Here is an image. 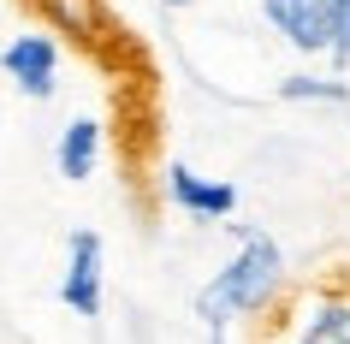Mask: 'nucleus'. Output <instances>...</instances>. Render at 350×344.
Listing matches in <instances>:
<instances>
[{
    "instance_id": "nucleus-1",
    "label": "nucleus",
    "mask_w": 350,
    "mask_h": 344,
    "mask_svg": "<svg viewBox=\"0 0 350 344\" xmlns=\"http://www.w3.org/2000/svg\"><path fill=\"white\" fill-rule=\"evenodd\" d=\"M238 250L202 291H196V321L208 326V344H226V326L232 321H267L285 291H291V273H285V250L261 226H232Z\"/></svg>"
},
{
    "instance_id": "nucleus-2",
    "label": "nucleus",
    "mask_w": 350,
    "mask_h": 344,
    "mask_svg": "<svg viewBox=\"0 0 350 344\" xmlns=\"http://www.w3.org/2000/svg\"><path fill=\"white\" fill-rule=\"evenodd\" d=\"M261 344H350V285H297L267 315Z\"/></svg>"
},
{
    "instance_id": "nucleus-3",
    "label": "nucleus",
    "mask_w": 350,
    "mask_h": 344,
    "mask_svg": "<svg viewBox=\"0 0 350 344\" xmlns=\"http://www.w3.org/2000/svg\"><path fill=\"white\" fill-rule=\"evenodd\" d=\"M59 303L72 308V315H83V321H95L101 303H107V250H101V232H90V226H77V232L66 237Z\"/></svg>"
},
{
    "instance_id": "nucleus-4",
    "label": "nucleus",
    "mask_w": 350,
    "mask_h": 344,
    "mask_svg": "<svg viewBox=\"0 0 350 344\" xmlns=\"http://www.w3.org/2000/svg\"><path fill=\"white\" fill-rule=\"evenodd\" d=\"M0 72L18 95L30 101H48L59 90V42L48 30H18V36L0 48Z\"/></svg>"
},
{
    "instance_id": "nucleus-5",
    "label": "nucleus",
    "mask_w": 350,
    "mask_h": 344,
    "mask_svg": "<svg viewBox=\"0 0 350 344\" xmlns=\"http://www.w3.org/2000/svg\"><path fill=\"white\" fill-rule=\"evenodd\" d=\"M261 12H267V24L285 36V48H297L303 59H327L338 0H261Z\"/></svg>"
},
{
    "instance_id": "nucleus-6",
    "label": "nucleus",
    "mask_w": 350,
    "mask_h": 344,
    "mask_svg": "<svg viewBox=\"0 0 350 344\" xmlns=\"http://www.w3.org/2000/svg\"><path fill=\"white\" fill-rule=\"evenodd\" d=\"M161 184H166V202L178 208V214H190V220H232L238 214V184H226V178H202L190 161H166V172H161Z\"/></svg>"
},
{
    "instance_id": "nucleus-7",
    "label": "nucleus",
    "mask_w": 350,
    "mask_h": 344,
    "mask_svg": "<svg viewBox=\"0 0 350 344\" xmlns=\"http://www.w3.org/2000/svg\"><path fill=\"white\" fill-rule=\"evenodd\" d=\"M101 148H107V131H101V119H90V113H77L72 125L59 131V143H54V166H59V178H90L95 166H101Z\"/></svg>"
},
{
    "instance_id": "nucleus-8",
    "label": "nucleus",
    "mask_w": 350,
    "mask_h": 344,
    "mask_svg": "<svg viewBox=\"0 0 350 344\" xmlns=\"http://www.w3.org/2000/svg\"><path fill=\"white\" fill-rule=\"evenodd\" d=\"M36 6L48 12V24L59 36H72V42H101V30H107V6L101 0H36Z\"/></svg>"
},
{
    "instance_id": "nucleus-9",
    "label": "nucleus",
    "mask_w": 350,
    "mask_h": 344,
    "mask_svg": "<svg viewBox=\"0 0 350 344\" xmlns=\"http://www.w3.org/2000/svg\"><path fill=\"white\" fill-rule=\"evenodd\" d=\"M279 101H309V107H345L350 101V83L345 77H332V72H291V77H279Z\"/></svg>"
},
{
    "instance_id": "nucleus-10",
    "label": "nucleus",
    "mask_w": 350,
    "mask_h": 344,
    "mask_svg": "<svg viewBox=\"0 0 350 344\" xmlns=\"http://www.w3.org/2000/svg\"><path fill=\"white\" fill-rule=\"evenodd\" d=\"M327 59L345 72L350 66V0H338V12H332V48H327Z\"/></svg>"
},
{
    "instance_id": "nucleus-11",
    "label": "nucleus",
    "mask_w": 350,
    "mask_h": 344,
    "mask_svg": "<svg viewBox=\"0 0 350 344\" xmlns=\"http://www.w3.org/2000/svg\"><path fill=\"white\" fill-rule=\"evenodd\" d=\"M166 12H185V6H196V0H161Z\"/></svg>"
}]
</instances>
